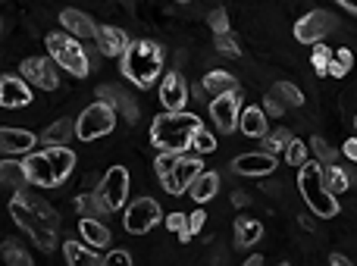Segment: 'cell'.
Instances as JSON below:
<instances>
[{
    "mask_svg": "<svg viewBox=\"0 0 357 266\" xmlns=\"http://www.w3.org/2000/svg\"><path fill=\"white\" fill-rule=\"evenodd\" d=\"M273 94H279L289 107H301L304 104V94L298 91V85H291V81H279V85L273 88Z\"/></svg>",
    "mask_w": 357,
    "mask_h": 266,
    "instance_id": "cell-36",
    "label": "cell"
},
{
    "mask_svg": "<svg viewBox=\"0 0 357 266\" xmlns=\"http://www.w3.org/2000/svg\"><path fill=\"white\" fill-rule=\"evenodd\" d=\"M232 169L238 175H248V179L270 175V173H276V154H266V150H260V154H241L232 160Z\"/></svg>",
    "mask_w": 357,
    "mask_h": 266,
    "instance_id": "cell-16",
    "label": "cell"
},
{
    "mask_svg": "<svg viewBox=\"0 0 357 266\" xmlns=\"http://www.w3.org/2000/svg\"><path fill=\"white\" fill-rule=\"evenodd\" d=\"M160 100L167 110H185V104H188V81H185L182 72H167L160 81Z\"/></svg>",
    "mask_w": 357,
    "mask_h": 266,
    "instance_id": "cell-15",
    "label": "cell"
},
{
    "mask_svg": "<svg viewBox=\"0 0 357 266\" xmlns=\"http://www.w3.org/2000/svg\"><path fill=\"white\" fill-rule=\"evenodd\" d=\"M197 129H204V125L195 113L167 110L163 116H157L154 123H151V144H154L157 150H188Z\"/></svg>",
    "mask_w": 357,
    "mask_h": 266,
    "instance_id": "cell-3",
    "label": "cell"
},
{
    "mask_svg": "<svg viewBox=\"0 0 357 266\" xmlns=\"http://www.w3.org/2000/svg\"><path fill=\"white\" fill-rule=\"evenodd\" d=\"M310 148H314L317 160H320V163H323V166H329V163H339V154H342V150L329 148V144H326V138L314 135V138H310Z\"/></svg>",
    "mask_w": 357,
    "mask_h": 266,
    "instance_id": "cell-34",
    "label": "cell"
},
{
    "mask_svg": "<svg viewBox=\"0 0 357 266\" xmlns=\"http://www.w3.org/2000/svg\"><path fill=\"white\" fill-rule=\"evenodd\" d=\"M232 226H235V248H251V244H257L264 238V226L251 217H238Z\"/></svg>",
    "mask_w": 357,
    "mask_h": 266,
    "instance_id": "cell-24",
    "label": "cell"
},
{
    "mask_svg": "<svg viewBox=\"0 0 357 266\" xmlns=\"http://www.w3.org/2000/svg\"><path fill=\"white\" fill-rule=\"evenodd\" d=\"M298 188H301V198L307 201V207L317 217H339V201H335V194L326 191V182H323V163L307 160L304 166H298Z\"/></svg>",
    "mask_w": 357,
    "mask_h": 266,
    "instance_id": "cell-4",
    "label": "cell"
},
{
    "mask_svg": "<svg viewBox=\"0 0 357 266\" xmlns=\"http://www.w3.org/2000/svg\"><path fill=\"white\" fill-rule=\"evenodd\" d=\"M310 66L317 75H333V79H345L354 66V54L348 47H326V44H314L310 54Z\"/></svg>",
    "mask_w": 357,
    "mask_h": 266,
    "instance_id": "cell-8",
    "label": "cell"
},
{
    "mask_svg": "<svg viewBox=\"0 0 357 266\" xmlns=\"http://www.w3.org/2000/svg\"><path fill=\"white\" fill-rule=\"evenodd\" d=\"M291 138H295V135H291V132L285 129V125H279L276 132H266V135L260 138V141H264V150H266V154H279V150L289 148Z\"/></svg>",
    "mask_w": 357,
    "mask_h": 266,
    "instance_id": "cell-30",
    "label": "cell"
},
{
    "mask_svg": "<svg viewBox=\"0 0 357 266\" xmlns=\"http://www.w3.org/2000/svg\"><path fill=\"white\" fill-rule=\"evenodd\" d=\"M339 3H342V6H345V10H351V13H354V16H357V0H339Z\"/></svg>",
    "mask_w": 357,
    "mask_h": 266,
    "instance_id": "cell-47",
    "label": "cell"
},
{
    "mask_svg": "<svg viewBox=\"0 0 357 266\" xmlns=\"http://www.w3.org/2000/svg\"><path fill=\"white\" fill-rule=\"evenodd\" d=\"M285 160H289L291 166H304V163H307V144L291 138L289 148H285Z\"/></svg>",
    "mask_w": 357,
    "mask_h": 266,
    "instance_id": "cell-37",
    "label": "cell"
},
{
    "mask_svg": "<svg viewBox=\"0 0 357 266\" xmlns=\"http://www.w3.org/2000/svg\"><path fill=\"white\" fill-rule=\"evenodd\" d=\"M73 125L75 123H69V119H56V123L50 125L47 132H44V141H47V144H66V138L75 132Z\"/></svg>",
    "mask_w": 357,
    "mask_h": 266,
    "instance_id": "cell-33",
    "label": "cell"
},
{
    "mask_svg": "<svg viewBox=\"0 0 357 266\" xmlns=\"http://www.w3.org/2000/svg\"><path fill=\"white\" fill-rule=\"evenodd\" d=\"M94 194H98V201H100L107 217L116 210H126V201H129V173H126V166L107 169V175L100 179V185Z\"/></svg>",
    "mask_w": 357,
    "mask_h": 266,
    "instance_id": "cell-7",
    "label": "cell"
},
{
    "mask_svg": "<svg viewBox=\"0 0 357 266\" xmlns=\"http://www.w3.org/2000/svg\"><path fill=\"white\" fill-rule=\"evenodd\" d=\"M323 182H326V191L329 194H342V191H348V185H351V179H348V169H342L339 163H329V166H323Z\"/></svg>",
    "mask_w": 357,
    "mask_h": 266,
    "instance_id": "cell-28",
    "label": "cell"
},
{
    "mask_svg": "<svg viewBox=\"0 0 357 266\" xmlns=\"http://www.w3.org/2000/svg\"><path fill=\"white\" fill-rule=\"evenodd\" d=\"M342 154H345L348 160H354V163H357V138H348L345 148H342Z\"/></svg>",
    "mask_w": 357,
    "mask_h": 266,
    "instance_id": "cell-44",
    "label": "cell"
},
{
    "mask_svg": "<svg viewBox=\"0 0 357 266\" xmlns=\"http://www.w3.org/2000/svg\"><path fill=\"white\" fill-rule=\"evenodd\" d=\"M10 217L22 232H29L31 242L41 251L56 248V229H60V217L56 210L41 198H29L25 191H16L10 201Z\"/></svg>",
    "mask_w": 357,
    "mask_h": 266,
    "instance_id": "cell-1",
    "label": "cell"
},
{
    "mask_svg": "<svg viewBox=\"0 0 357 266\" xmlns=\"http://www.w3.org/2000/svg\"><path fill=\"white\" fill-rule=\"evenodd\" d=\"M98 97H100V100H107V104H110L113 110H119L126 119H129V123H135V119H138V107H135V100H132L119 85H100V88H98Z\"/></svg>",
    "mask_w": 357,
    "mask_h": 266,
    "instance_id": "cell-21",
    "label": "cell"
},
{
    "mask_svg": "<svg viewBox=\"0 0 357 266\" xmlns=\"http://www.w3.org/2000/svg\"><path fill=\"white\" fill-rule=\"evenodd\" d=\"M329 263L333 266H348V257L345 254H329Z\"/></svg>",
    "mask_w": 357,
    "mask_h": 266,
    "instance_id": "cell-46",
    "label": "cell"
},
{
    "mask_svg": "<svg viewBox=\"0 0 357 266\" xmlns=\"http://www.w3.org/2000/svg\"><path fill=\"white\" fill-rule=\"evenodd\" d=\"M210 116H213L216 129H220L222 135H232V132L238 129V119H241V97H238V91L213 97V104H210Z\"/></svg>",
    "mask_w": 357,
    "mask_h": 266,
    "instance_id": "cell-11",
    "label": "cell"
},
{
    "mask_svg": "<svg viewBox=\"0 0 357 266\" xmlns=\"http://www.w3.org/2000/svg\"><path fill=\"white\" fill-rule=\"evenodd\" d=\"M98 47L104 56H123L126 47H129V35L123 29H113V25H98Z\"/></svg>",
    "mask_w": 357,
    "mask_h": 266,
    "instance_id": "cell-19",
    "label": "cell"
},
{
    "mask_svg": "<svg viewBox=\"0 0 357 266\" xmlns=\"http://www.w3.org/2000/svg\"><path fill=\"white\" fill-rule=\"evenodd\" d=\"M232 204L235 207H248V204H251V198H248L245 191H232Z\"/></svg>",
    "mask_w": 357,
    "mask_h": 266,
    "instance_id": "cell-45",
    "label": "cell"
},
{
    "mask_svg": "<svg viewBox=\"0 0 357 266\" xmlns=\"http://www.w3.org/2000/svg\"><path fill=\"white\" fill-rule=\"evenodd\" d=\"M354 125H357V116H354Z\"/></svg>",
    "mask_w": 357,
    "mask_h": 266,
    "instance_id": "cell-49",
    "label": "cell"
},
{
    "mask_svg": "<svg viewBox=\"0 0 357 266\" xmlns=\"http://www.w3.org/2000/svg\"><path fill=\"white\" fill-rule=\"evenodd\" d=\"M116 129V110H113L107 100H98L88 110H82V116L75 119V135L82 141H98V138L110 135Z\"/></svg>",
    "mask_w": 357,
    "mask_h": 266,
    "instance_id": "cell-6",
    "label": "cell"
},
{
    "mask_svg": "<svg viewBox=\"0 0 357 266\" xmlns=\"http://www.w3.org/2000/svg\"><path fill=\"white\" fill-rule=\"evenodd\" d=\"M216 191H220V173H213V169L201 173L195 182H191V188H188V194L197 201V204H207V201H213Z\"/></svg>",
    "mask_w": 357,
    "mask_h": 266,
    "instance_id": "cell-23",
    "label": "cell"
},
{
    "mask_svg": "<svg viewBox=\"0 0 357 266\" xmlns=\"http://www.w3.org/2000/svg\"><path fill=\"white\" fill-rule=\"evenodd\" d=\"M19 75H22L25 81H31L35 88H41V91H56V85H60L56 69L50 66L47 60H41V56H29V60H22Z\"/></svg>",
    "mask_w": 357,
    "mask_h": 266,
    "instance_id": "cell-13",
    "label": "cell"
},
{
    "mask_svg": "<svg viewBox=\"0 0 357 266\" xmlns=\"http://www.w3.org/2000/svg\"><path fill=\"white\" fill-rule=\"evenodd\" d=\"M3 263L13 266H31V254L19 242H3Z\"/></svg>",
    "mask_w": 357,
    "mask_h": 266,
    "instance_id": "cell-32",
    "label": "cell"
},
{
    "mask_svg": "<svg viewBox=\"0 0 357 266\" xmlns=\"http://www.w3.org/2000/svg\"><path fill=\"white\" fill-rule=\"evenodd\" d=\"M0 104H3L6 110L31 104V91L22 75H3V79H0Z\"/></svg>",
    "mask_w": 357,
    "mask_h": 266,
    "instance_id": "cell-17",
    "label": "cell"
},
{
    "mask_svg": "<svg viewBox=\"0 0 357 266\" xmlns=\"http://www.w3.org/2000/svg\"><path fill=\"white\" fill-rule=\"evenodd\" d=\"M335 25H339V22H335L326 10H310L307 16H301L295 22V38L301 44H320L323 38L335 29Z\"/></svg>",
    "mask_w": 357,
    "mask_h": 266,
    "instance_id": "cell-10",
    "label": "cell"
},
{
    "mask_svg": "<svg viewBox=\"0 0 357 266\" xmlns=\"http://www.w3.org/2000/svg\"><path fill=\"white\" fill-rule=\"evenodd\" d=\"M201 173H204L201 157H185L182 154V160L173 166V173H169L167 179H160V182H163V188H167L169 194H185L191 188V182H195Z\"/></svg>",
    "mask_w": 357,
    "mask_h": 266,
    "instance_id": "cell-12",
    "label": "cell"
},
{
    "mask_svg": "<svg viewBox=\"0 0 357 266\" xmlns=\"http://www.w3.org/2000/svg\"><path fill=\"white\" fill-rule=\"evenodd\" d=\"M98 251V248H94ZM91 251V244H79V242H66L63 244V254H66V260L73 263V266H100V263H107L104 257H98Z\"/></svg>",
    "mask_w": 357,
    "mask_h": 266,
    "instance_id": "cell-26",
    "label": "cell"
},
{
    "mask_svg": "<svg viewBox=\"0 0 357 266\" xmlns=\"http://www.w3.org/2000/svg\"><path fill=\"white\" fill-rule=\"evenodd\" d=\"M119 69H123V75L135 88L157 85V79H160V72H163V47L148 41V38L132 41L129 47H126V54L119 56Z\"/></svg>",
    "mask_w": 357,
    "mask_h": 266,
    "instance_id": "cell-2",
    "label": "cell"
},
{
    "mask_svg": "<svg viewBox=\"0 0 357 266\" xmlns=\"http://www.w3.org/2000/svg\"><path fill=\"white\" fill-rule=\"evenodd\" d=\"M260 263H264V257H260V254H251V257H248V266H260Z\"/></svg>",
    "mask_w": 357,
    "mask_h": 266,
    "instance_id": "cell-48",
    "label": "cell"
},
{
    "mask_svg": "<svg viewBox=\"0 0 357 266\" xmlns=\"http://www.w3.org/2000/svg\"><path fill=\"white\" fill-rule=\"evenodd\" d=\"M75 210H79V217H107L98 194H79L75 198Z\"/></svg>",
    "mask_w": 357,
    "mask_h": 266,
    "instance_id": "cell-35",
    "label": "cell"
},
{
    "mask_svg": "<svg viewBox=\"0 0 357 266\" xmlns=\"http://www.w3.org/2000/svg\"><path fill=\"white\" fill-rule=\"evenodd\" d=\"M264 113H266V116H282V113H285V104H282V100H279V94H266V97H264Z\"/></svg>",
    "mask_w": 357,
    "mask_h": 266,
    "instance_id": "cell-41",
    "label": "cell"
},
{
    "mask_svg": "<svg viewBox=\"0 0 357 266\" xmlns=\"http://www.w3.org/2000/svg\"><path fill=\"white\" fill-rule=\"evenodd\" d=\"M38 144V135L29 129H6L0 132V148L3 154H31V148Z\"/></svg>",
    "mask_w": 357,
    "mask_h": 266,
    "instance_id": "cell-20",
    "label": "cell"
},
{
    "mask_svg": "<svg viewBox=\"0 0 357 266\" xmlns=\"http://www.w3.org/2000/svg\"><path fill=\"white\" fill-rule=\"evenodd\" d=\"M104 260H107V263H126V266H129V263H132V254H126V251H110Z\"/></svg>",
    "mask_w": 357,
    "mask_h": 266,
    "instance_id": "cell-43",
    "label": "cell"
},
{
    "mask_svg": "<svg viewBox=\"0 0 357 266\" xmlns=\"http://www.w3.org/2000/svg\"><path fill=\"white\" fill-rule=\"evenodd\" d=\"M238 129H241V135H248V138H264L266 135V113L260 110V107H245L241 119H238Z\"/></svg>",
    "mask_w": 357,
    "mask_h": 266,
    "instance_id": "cell-25",
    "label": "cell"
},
{
    "mask_svg": "<svg viewBox=\"0 0 357 266\" xmlns=\"http://www.w3.org/2000/svg\"><path fill=\"white\" fill-rule=\"evenodd\" d=\"M216 50H220L222 56H241L238 38H235L232 31H222V35H216Z\"/></svg>",
    "mask_w": 357,
    "mask_h": 266,
    "instance_id": "cell-38",
    "label": "cell"
},
{
    "mask_svg": "<svg viewBox=\"0 0 357 266\" xmlns=\"http://www.w3.org/2000/svg\"><path fill=\"white\" fill-rule=\"evenodd\" d=\"M163 219V210L154 198H138L126 207V232L132 235H144Z\"/></svg>",
    "mask_w": 357,
    "mask_h": 266,
    "instance_id": "cell-9",
    "label": "cell"
},
{
    "mask_svg": "<svg viewBox=\"0 0 357 266\" xmlns=\"http://www.w3.org/2000/svg\"><path fill=\"white\" fill-rule=\"evenodd\" d=\"M204 226H207V213L204 210H195L188 217V232L191 235H197V232H204Z\"/></svg>",
    "mask_w": 357,
    "mask_h": 266,
    "instance_id": "cell-42",
    "label": "cell"
},
{
    "mask_svg": "<svg viewBox=\"0 0 357 266\" xmlns=\"http://www.w3.org/2000/svg\"><path fill=\"white\" fill-rule=\"evenodd\" d=\"M178 3H185V0H178Z\"/></svg>",
    "mask_w": 357,
    "mask_h": 266,
    "instance_id": "cell-50",
    "label": "cell"
},
{
    "mask_svg": "<svg viewBox=\"0 0 357 266\" xmlns=\"http://www.w3.org/2000/svg\"><path fill=\"white\" fill-rule=\"evenodd\" d=\"M0 175H3V182H6V185H13L16 191H25V185H31L29 173H25V163L3 160V166H0Z\"/></svg>",
    "mask_w": 357,
    "mask_h": 266,
    "instance_id": "cell-29",
    "label": "cell"
},
{
    "mask_svg": "<svg viewBox=\"0 0 357 266\" xmlns=\"http://www.w3.org/2000/svg\"><path fill=\"white\" fill-rule=\"evenodd\" d=\"M79 229H82V242H88L91 248H107V244L113 242V235H110V229H107L104 223H100V217H82V223H79Z\"/></svg>",
    "mask_w": 357,
    "mask_h": 266,
    "instance_id": "cell-22",
    "label": "cell"
},
{
    "mask_svg": "<svg viewBox=\"0 0 357 266\" xmlns=\"http://www.w3.org/2000/svg\"><path fill=\"white\" fill-rule=\"evenodd\" d=\"M60 25H63V29H66L73 38H82V41H85V38H94V35H98V25H94V19L88 16V13H82V10H73V6L60 13Z\"/></svg>",
    "mask_w": 357,
    "mask_h": 266,
    "instance_id": "cell-18",
    "label": "cell"
},
{
    "mask_svg": "<svg viewBox=\"0 0 357 266\" xmlns=\"http://www.w3.org/2000/svg\"><path fill=\"white\" fill-rule=\"evenodd\" d=\"M191 148H195L197 154H213V150H216V138L210 135L207 129H197V135H195V141H191Z\"/></svg>",
    "mask_w": 357,
    "mask_h": 266,
    "instance_id": "cell-39",
    "label": "cell"
},
{
    "mask_svg": "<svg viewBox=\"0 0 357 266\" xmlns=\"http://www.w3.org/2000/svg\"><path fill=\"white\" fill-rule=\"evenodd\" d=\"M204 91H207L210 97L232 94V91H238V79L229 75V72H222V69H213V72H207V79H204Z\"/></svg>",
    "mask_w": 357,
    "mask_h": 266,
    "instance_id": "cell-27",
    "label": "cell"
},
{
    "mask_svg": "<svg viewBox=\"0 0 357 266\" xmlns=\"http://www.w3.org/2000/svg\"><path fill=\"white\" fill-rule=\"evenodd\" d=\"M182 160V150H160L157 154V160H154V173H157V179H167L169 173H173V166Z\"/></svg>",
    "mask_w": 357,
    "mask_h": 266,
    "instance_id": "cell-31",
    "label": "cell"
},
{
    "mask_svg": "<svg viewBox=\"0 0 357 266\" xmlns=\"http://www.w3.org/2000/svg\"><path fill=\"white\" fill-rule=\"evenodd\" d=\"M47 54L56 60V66L66 69V72L75 75V79H85V75L91 72V60H88V54L82 50V44L75 41L73 35L50 31L47 35Z\"/></svg>",
    "mask_w": 357,
    "mask_h": 266,
    "instance_id": "cell-5",
    "label": "cell"
},
{
    "mask_svg": "<svg viewBox=\"0 0 357 266\" xmlns=\"http://www.w3.org/2000/svg\"><path fill=\"white\" fill-rule=\"evenodd\" d=\"M207 25H210V31H213V35H222V31H229V13L222 10V6H216V10L207 16Z\"/></svg>",
    "mask_w": 357,
    "mask_h": 266,
    "instance_id": "cell-40",
    "label": "cell"
},
{
    "mask_svg": "<svg viewBox=\"0 0 357 266\" xmlns=\"http://www.w3.org/2000/svg\"><path fill=\"white\" fill-rule=\"evenodd\" d=\"M25 173H29V182L38 188H56L60 179L54 173V163H50L47 150H38V154H25Z\"/></svg>",
    "mask_w": 357,
    "mask_h": 266,
    "instance_id": "cell-14",
    "label": "cell"
}]
</instances>
